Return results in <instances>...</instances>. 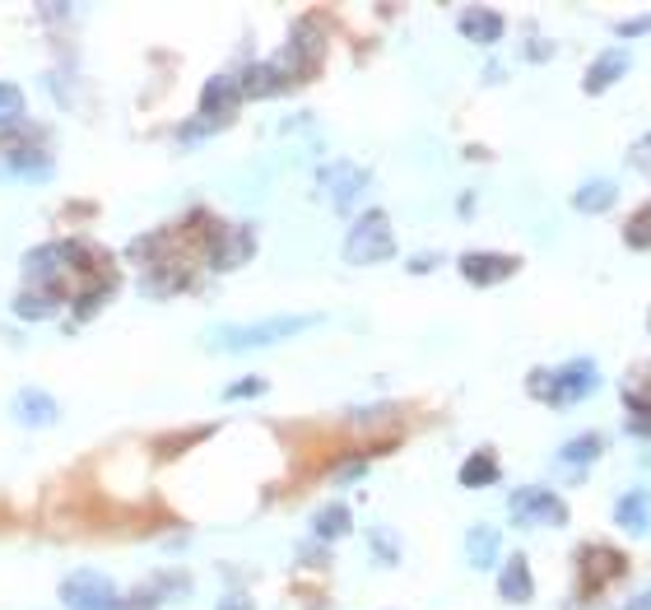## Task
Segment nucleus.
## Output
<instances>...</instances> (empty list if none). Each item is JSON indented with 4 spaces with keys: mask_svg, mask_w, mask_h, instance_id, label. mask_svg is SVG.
I'll return each mask as SVG.
<instances>
[{
    "mask_svg": "<svg viewBox=\"0 0 651 610\" xmlns=\"http://www.w3.org/2000/svg\"><path fill=\"white\" fill-rule=\"evenodd\" d=\"M322 318L316 312H289V318H266V322H252V326H215L209 336V350H224V355H248V350H266V345H279L298 336V331L316 326Z\"/></svg>",
    "mask_w": 651,
    "mask_h": 610,
    "instance_id": "f257e3e1",
    "label": "nucleus"
},
{
    "mask_svg": "<svg viewBox=\"0 0 651 610\" xmlns=\"http://www.w3.org/2000/svg\"><path fill=\"white\" fill-rule=\"evenodd\" d=\"M601 387V369H595L591 359H572L563 363V369H540L526 378V392L540 396L544 406H577L582 396H591Z\"/></svg>",
    "mask_w": 651,
    "mask_h": 610,
    "instance_id": "f03ea898",
    "label": "nucleus"
},
{
    "mask_svg": "<svg viewBox=\"0 0 651 610\" xmlns=\"http://www.w3.org/2000/svg\"><path fill=\"white\" fill-rule=\"evenodd\" d=\"M396 256V234L386 211H367L354 219V229L345 234V261L349 266H377V261Z\"/></svg>",
    "mask_w": 651,
    "mask_h": 610,
    "instance_id": "7ed1b4c3",
    "label": "nucleus"
},
{
    "mask_svg": "<svg viewBox=\"0 0 651 610\" xmlns=\"http://www.w3.org/2000/svg\"><path fill=\"white\" fill-rule=\"evenodd\" d=\"M75 266H84L80 248H70V242H47V248H33L24 256V280H28V289H51V294H57V285Z\"/></svg>",
    "mask_w": 651,
    "mask_h": 610,
    "instance_id": "20e7f679",
    "label": "nucleus"
},
{
    "mask_svg": "<svg viewBox=\"0 0 651 610\" xmlns=\"http://www.w3.org/2000/svg\"><path fill=\"white\" fill-rule=\"evenodd\" d=\"M507 513H513L517 527H563L568 522V503L554 490H544V485H526V490L507 499Z\"/></svg>",
    "mask_w": 651,
    "mask_h": 610,
    "instance_id": "39448f33",
    "label": "nucleus"
},
{
    "mask_svg": "<svg viewBox=\"0 0 651 610\" xmlns=\"http://www.w3.org/2000/svg\"><path fill=\"white\" fill-rule=\"evenodd\" d=\"M61 601H65V610H117L121 591H117V583L108 578V573L80 569L61 583Z\"/></svg>",
    "mask_w": 651,
    "mask_h": 610,
    "instance_id": "423d86ee",
    "label": "nucleus"
},
{
    "mask_svg": "<svg viewBox=\"0 0 651 610\" xmlns=\"http://www.w3.org/2000/svg\"><path fill=\"white\" fill-rule=\"evenodd\" d=\"M256 256V234L252 224H215L205 238V261L215 271H238L242 261Z\"/></svg>",
    "mask_w": 651,
    "mask_h": 610,
    "instance_id": "0eeeda50",
    "label": "nucleus"
},
{
    "mask_svg": "<svg viewBox=\"0 0 651 610\" xmlns=\"http://www.w3.org/2000/svg\"><path fill=\"white\" fill-rule=\"evenodd\" d=\"M322 57H326V33H322V24H316V20H303V24H293L289 43L275 57V65L289 80H298V75H308L312 65H322Z\"/></svg>",
    "mask_w": 651,
    "mask_h": 610,
    "instance_id": "6e6552de",
    "label": "nucleus"
},
{
    "mask_svg": "<svg viewBox=\"0 0 651 610\" xmlns=\"http://www.w3.org/2000/svg\"><path fill=\"white\" fill-rule=\"evenodd\" d=\"M316 182H322V196L336 205V211H349V205L367 191V168L349 164V159H336V164H326L322 172H316Z\"/></svg>",
    "mask_w": 651,
    "mask_h": 610,
    "instance_id": "1a4fd4ad",
    "label": "nucleus"
},
{
    "mask_svg": "<svg viewBox=\"0 0 651 610\" xmlns=\"http://www.w3.org/2000/svg\"><path fill=\"white\" fill-rule=\"evenodd\" d=\"M242 103V89H238V75H215L205 80L201 89V121H215V127H228Z\"/></svg>",
    "mask_w": 651,
    "mask_h": 610,
    "instance_id": "9d476101",
    "label": "nucleus"
},
{
    "mask_svg": "<svg viewBox=\"0 0 651 610\" xmlns=\"http://www.w3.org/2000/svg\"><path fill=\"white\" fill-rule=\"evenodd\" d=\"M517 266H521V261L507 256V252H466V256H461V275H466L470 285H480V289L513 280Z\"/></svg>",
    "mask_w": 651,
    "mask_h": 610,
    "instance_id": "9b49d317",
    "label": "nucleus"
},
{
    "mask_svg": "<svg viewBox=\"0 0 651 610\" xmlns=\"http://www.w3.org/2000/svg\"><path fill=\"white\" fill-rule=\"evenodd\" d=\"M577 569H582L587 591H601L610 578H619L624 573V560H619V550H610V546H587L582 554H577Z\"/></svg>",
    "mask_w": 651,
    "mask_h": 610,
    "instance_id": "f8f14e48",
    "label": "nucleus"
},
{
    "mask_svg": "<svg viewBox=\"0 0 651 610\" xmlns=\"http://www.w3.org/2000/svg\"><path fill=\"white\" fill-rule=\"evenodd\" d=\"M628 51H619V47H614V51H601V57H595L591 61V71L582 75V89L591 94V98H601L605 89H614V84H619L624 75H628Z\"/></svg>",
    "mask_w": 651,
    "mask_h": 610,
    "instance_id": "ddd939ff",
    "label": "nucleus"
},
{
    "mask_svg": "<svg viewBox=\"0 0 651 610\" xmlns=\"http://www.w3.org/2000/svg\"><path fill=\"white\" fill-rule=\"evenodd\" d=\"M614 527L628 536H651V490H628L619 503H614Z\"/></svg>",
    "mask_w": 651,
    "mask_h": 610,
    "instance_id": "4468645a",
    "label": "nucleus"
},
{
    "mask_svg": "<svg viewBox=\"0 0 651 610\" xmlns=\"http://www.w3.org/2000/svg\"><path fill=\"white\" fill-rule=\"evenodd\" d=\"M14 420H20L24 429H47V424L61 420V406H57V400H51L47 392L24 387L20 396H14Z\"/></svg>",
    "mask_w": 651,
    "mask_h": 610,
    "instance_id": "2eb2a0df",
    "label": "nucleus"
},
{
    "mask_svg": "<svg viewBox=\"0 0 651 610\" xmlns=\"http://www.w3.org/2000/svg\"><path fill=\"white\" fill-rule=\"evenodd\" d=\"M289 75L279 71L275 61H256V65H248V71L238 75V89H242V98H270V94H279V89H289Z\"/></svg>",
    "mask_w": 651,
    "mask_h": 610,
    "instance_id": "dca6fc26",
    "label": "nucleus"
},
{
    "mask_svg": "<svg viewBox=\"0 0 651 610\" xmlns=\"http://www.w3.org/2000/svg\"><path fill=\"white\" fill-rule=\"evenodd\" d=\"M461 38H466V43H480V47H494V43L503 38V14L489 10V5L461 10Z\"/></svg>",
    "mask_w": 651,
    "mask_h": 610,
    "instance_id": "f3484780",
    "label": "nucleus"
},
{
    "mask_svg": "<svg viewBox=\"0 0 651 610\" xmlns=\"http://www.w3.org/2000/svg\"><path fill=\"white\" fill-rule=\"evenodd\" d=\"M498 550H503L498 527L480 522V527L466 531V564H470V569H494V564H498Z\"/></svg>",
    "mask_w": 651,
    "mask_h": 610,
    "instance_id": "a211bd4d",
    "label": "nucleus"
},
{
    "mask_svg": "<svg viewBox=\"0 0 651 610\" xmlns=\"http://www.w3.org/2000/svg\"><path fill=\"white\" fill-rule=\"evenodd\" d=\"M498 591H503V601H513V606H521V601L535 597V578H531V564H526V554H513V560L503 564Z\"/></svg>",
    "mask_w": 651,
    "mask_h": 610,
    "instance_id": "6ab92c4d",
    "label": "nucleus"
},
{
    "mask_svg": "<svg viewBox=\"0 0 651 610\" xmlns=\"http://www.w3.org/2000/svg\"><path fill=\"white\" fill-rule=\"evenodd\" d=\"M619 201V182H610V178H591L572 191V211L577 215H605L610 205Z\"/></svg>",
    "mask_w": 651,
    "mask_h": 610,
    "instance_id": "aec40b11",
    "label": "nucleus"
},
{
    "mask_svg": "<svg viewBox=\"0 0 651 610\" xmlns=\"http://www.w3.org/2000/svg\"><path fill=\"white\" fill-rule=\"evenodd\" d=\"M5 168L14 172V178H51V159H47V154L43 149H33V145H10L5 149Z\"/></svg>",
    "mask_w": 651,
    "mask_h": 610,
    "instance_id": "412c9836",
    "label": "nucleus"
},
{
    "mask_svg": "<svg viewBox=\"0 0 651 610\" xmlns=\"http://www.w3.org/2000/svg\"><path fill=\"white\" fill-rule=\"evenodd\" d=\"M498 457L494 452H470V457L461 462V485L466 490H489V485H498Z\"/></svg>",
    "mask_w": 651,
    "mask_h": 610,
    "instance_id": "4be33fe9",
    "label": "nucleus"
},
{
    "mask_svg": "<svg viewBox=\"0 0 651 610\" xmlns=\"http://www.w3.org/2000/svg\"><path fill=\"white\" fill-rule=\"evenodd\" d=\"M601 452H605V433H577V439H568L558 447V462L563 466H591Z\"/></svg>",
    "mask_w": 651,
    "mask_h": 610,
    "instance_id": "5701e85b",
    "label": "nucleus"
},
{
    "mask_svg": "<svg viewBox=\"0 0 651 610\" xmlns=\"http://www.w3.org/2000/svg\"><path fill=\"white\" fill-rule=\"evenodd\" d=\"M57 308H61V294H51V289H24L20 299H14V318L43 322V318H51Z\"/></svg>",
    "mask_w": 651,
    "mask_h": 610,
    "instance_id": "b1692460",
    "label": "nucleus"
},
{
    "mask_svg": "<svg viewBox=\"0 0 651 610\" xmlns=\"http://www.w3.org/2000/svg\"><path fill=\"white\" fill-rule=\"evenodd\" d=\"M312 531L322 536V540H340V536L354 531V517H349L345 503H330V509H322V513L312 517Z\"/></svg>",
    "mask_w": 651,
    "mask_h": 610,
    "instance_id": "393cba45",
    "label": "nucleus"
},
{
    "mask_svg": "<svg viewBox=\"0 0 651 610\" xmlns=\"http://www.w3.org/2000/svg\"><path fill=\"white\" fill-rule=\"evenodd\" d=\"M24 117V89L10 80H0V127H14Z\"/></svg>",
    "mask_w": 651,
    "mask_h": 610,
    "instance_id": "a878e982",
    "label": "nucleus"
},
{
    "mask_svg": "<svg viewBox=\"0 0 651 610\" xmlns=\"http://www.w3.org/2000/svg\"><path fill=\"white\" fill-rule=\"evenodd\" d=\"M367 540H373V550H377V564H396V560H400V554H396V536H391V531H382V527H377Z\"/></svg>",
    "mask_w": 651,
    "mask_h": 610,
    "instance_id": "bb28decb",
    "label": "nucleus"
},
{
    "mask_svg": "<svg viewBox=\"0 0 651 610\" xmlns=\"http://www.w3.org/2000/svg\"><path fill=\"white\" fill-rule=\"evenodd\" d=\"M624 238H628V248H651V215H647V219H642V215L632 219L628 229H624Z\"/></svg>",
    "mask_w": 651,
    "mask_h": 610,
    "instance_id": "cd10ccee",
    "label": "nucleus"
},
{
    "mask_svg": "<svg viewBox=\"0 0 651 610\" xmlns=\"http://www.w3.org/2000/svg\"><path fill=\"white\" fill-rule=\"evenodd\" d=\"M628 433H632V439H651V406H632Z\"/></svg>",
    "mask_w": 651,
    "mask_h": 610,
    "instance_id": "c85d7f7f",
    "label": "nucleus"
},
{
    "mask_svg": "<svg viewBox=\"0 0 651 610\" xmlns=\"http://www.w3.org/2000/svg\"><path fill=\"white\" fill-rule=\"evenodd\" d=\"M261 392H266V382H261V378H242V382H233V387H228L224 396L238 400V396H261Z\"/></svg>",
    "mask_w": 651,
    "mask_h": 610,
    "instance_id": "c756f323",
    "label": "nucleus"
},
{
    "mask_svg": "<svg viewBox=\"0 0 651 610\" xmlns=\"http://www.w3.org/2000/svg\"><path fill=\"white\" fill-rule=\"evenodd\" d=\"M628 164H632V168H642V172H651V131L642 135L638 145H632V154H628Z\"/></svg>",
    "mask_w": 651,
    "mask_h": 610,
    "instance_id": "7c9ffc66",
    "label": "nucleus"
},
{
    "mask_svg": "<svg viewBox=\"0 0 651 610\" xmlns=\"http://www.w3.org/2000/svg\"><path fill=\"white\" fill-rule=\"evenodd\" d=\"M215 610H256V601L248 597V591H224Z\"/></svg>",
    "mask_w": 651,
    "mask_h": 610,
    "instance_id": "2f4dec72",
    "label": "nucleus"
},
{
    "mask_svg": "<svg viewBox=\"0 0 651 610\" xmlns=\"http://www.w3.org/2000/svg\"><path fill=\"white\" fill-rule=\"evenodd\" d=\"M363 470H367V462H345V466L330 470V476H336V485H354V480L363 476Z\"/></svg>",
    "mask_w": 651,
    "mask_h": 610,
    "instance_id": "473e14b6",
    "label": "nucleus"
},
{
    "mask_svg": "<svg viewBox=\"0 0 651 610\" xmlns=\"http://www.w3.org/2000/svg\"><path fill=\"white\" fill-rule=\"evenodd\" d=\"M651 33V14L647 20H628V24H619V38H647Z\"/></svg>",
    "mask_w": 651,
    "mask_h": 610,
    "instance_id": "72a5a7b5",
    "label": "nucleus"
},
{
    "mask_svg": "<svg viewBox=\"0 0 651 610\" xmlns=\"http://www.w3.org/2000/svg\"><path fill=\"white\" fill-rule=\"evenodd\" d=\"M526 57H531V61H550V57H554V47L535 38V43H526Z\"/></svg>",
    "mask_w": 651,
    "mask_h": 610,
    "instance_id": "f704fd0d",
    "label": "nucleus"
},
{
    "mask_svg": "<svg viewBox=\"0 0 651 610\" xmlns=\"http://www.w3.org/2000/svg\"><path fill=\"white\" fill-rule=\"evenodd\" d=\"M624 610H651V591H638V597H628Z\"/></svg>",
    "mask_w": 651,
    "mask_h": 610,
    "instance_id": "c9c22d12",
    "label": "nucleus"
},
{
    "mask_svg": "<svg viewBox=\"0 0 651 610\" xmlns=\"http://www.w3.org/2000/svg\"><path fill=\"white\" fill-rule=\"evenodd\" d=\"M572 610H610V606H572Z\"/></svg>",
    "mask_w": 651,
    "mask_h": 610,
    "instance_id": "e433bc0d",
    "label": "nucleus"
}]
</instances>
